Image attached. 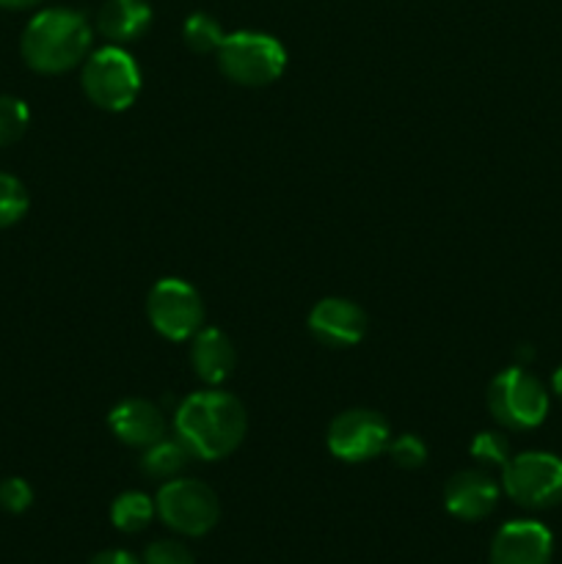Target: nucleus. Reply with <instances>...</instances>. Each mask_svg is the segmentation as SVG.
<instances>
[{"label":"nucleus","instance_id":"obj_8","mask_svg":"<svg viewBox=\"0 0 562 564\" xmlns=\"http://www.w3.org/2000/svg\"><path fill=\"white\" fill-rule=\"evenodd\" d=\"M147 317L169 341H191L204 328V301L182 279H160L147 295Z\"/></svg>","mask_w":562,"mask_h":564},{"label":"nucleus","instance_id":"obj_27","mask_svg":"<svg viewBox=\"0 0 562 564\" xmlns=\"http://www.w3.org/2000/svg\"><path fill=\"white\" fill-rule=\"evenodd\" d=\"M551 391H554V394L562 400V367L551 375Z\"/></svg>","mask_w":562,"mask_h":564},{"label":"nucleus","instance_id":"obj_22","mask_svg":"<svg viewBox=\"0 0 562 564\" xmlns=\"http://www.w3.org/2000/svg\"><path fill=\"white\" fill-rule=\"evenodd\" d=\"M386 452H389L391 460H395L400 468H406V471L422 468L424 463H428V446H424V441L413 433L397 435Z\"/></svg>","mask_w":562,"mask_h":564},{"label":"nucleus","instance_id":"obj_6","mask_svg":"<svg viewBox=\"0 0 562 564\" xmlns=\"http://www.w3.org/2000/svg\"><path fill=\"white\" fill-rule=\"evenodd\" d=\"M488 411L501 427L534 430L549 416V391L523 367H510L488 386Z\"/></svg>","mask_w":562,"mask_h":564},{"label":"nucleus","instance_id":"obj_26","mask_svg":"<svg viewBox=\"0 0 562 564\" xmlns=\"http://www.w3.org/2000/svg\"><path fill=\"white\" fill-rule=\"evenodd\" d=\"M42 0H0V9L6 11H25V9H33V6H39Z\"/></svg>","mask_w":562,"mask_h":564},{"label":"nucleus","instance_id":"obj_15","mask_svg":"<svg viewBox=\"0 0 562 564\" xmlns=\"http://www.w3.org/2000/svg\"><path fill=\"white\" fill-rule=\"evenodd\" d=\"M152 25V6L147 0H105L97 11V31L110 44L138 42Z\"/></svg>","mask_w":562,"mask_h":564},{"label":"nucleus","instance_id":"obj_20","mask_svg":"<svg viewBox=\"0 0 562 564\" xmlns=\"http://www.w3.org/2000/svg\"><path fill=\"white\" fill-rule=\"evenodd\" d=\"M31 124V110L20 97L0 94V147H11L25 135Z\"/></svg>","mask_w":562,"mask_h":564},{"label":"nucleus","instance_id":"obj_2","mask_svg":"<svg viewBox=\"0 0 562 564\" xmlns=\"http://www.w3.org/2000/svg\"><path fill=\"white\" fill-rule=\"evenodd\" d=\"M91 42L94 28L86 14L55 6L28 20L20 39V53L22 61L39 75H61L88 58Z\"/></svg>","mask_w":562,"mask_h":564},{"label":"nucleus","instance_id":"obj_5","mask_svg":"<svg viewBox=\"0 0 562 564\" xmlns=\"http://www.w3.org/2000/svg\"><path fill=\"white\" fill-rule=\"evenodd\" d=\"M158 518L182 538H204L220 518V501L207 482L193 477H174L160 485L154 496Z\"/></svg>","mask_w":562,"mask_h":564},{"label":"nucleus","instance_id":"obj_11","mask_svg":"<svg viewBox=\"0 0 562 564\" xmlns=\"http://www.w3.org/2000/svg\"><path fill=\"white\" fill-rule=\"evenodd\" d=\"M554 538L540 521H507L490 540V564H551Z\"/></svg>","mask_w":562,"mask_h":564},{"label":"nucleus","instance_id":"obj_21","mask_svg":"<svg viewBox=\"0 0 562 564\" xmlns=\"http://www.w3.org/2000/svg\"><path fill=\"white\" fill-rule=\"evenodd\" d=\"M468 455H472L483 468H505L512 457L510 441L501 433L485 430V433L474 435L472 446H468Z\"/></svg>","mask_w":562,"mask_h":564},{"label":"nucleus","instance_id":"obj_23","mask_svg":"<svg viewBox=\"0 0 562 564\" xmlns=\"http://www.w3.org/2000/svg\"><path fill=\"white\" fill-rule=\"evenodd\" d=\"M143 564H196L193 560V551L187 549L182 540H154V543L147 545L143 551Z\"/></svg>","mask_w":562,"mask_h":564},{"label":"nucleus","instance_id":"obj_25","mask_svg":"<svg viewBox=\"0 0 562 564\" xmlns=\"http://www.w3.org/2000/svg\"><path fill=\"white\" fill-rule=\"evenodd\" d=\"M88 564H143L138 556H132L130 551H121V549H110V551H99L97 556H91Z\"/></svg>","mask_w":562,"mask_h":564},{"label":"nucleus","instance_id":"obj_16","mask_svg":"<svg viewBox=\"0 0 562 564\" xmlns=\"http://www.w3.org/2000/svg\"><path fill=\"white\" fill-rule=\"evenodd\" d=\"M191 449L180 438H160L158 444L147 446L141 455V471L152 479L182 477L185 466L191 463Z\"/></svg>","mask_w":562,"mask_h":564},{"label":"nucleus","instance_id":"obj_18","mask_svg":"<svg viewBox=\"0 0 562 564\" xmlns=\"http://www.w3.org/2000/svg\"><path fill=\"white\" fill-rule=\"evenodd\" d=\"M224 28L215 20L213 14H204V11H196L185 20L182 25V39H185V47L193 50L198 55L218 53L220 42H224Z\"/></svg>","mask_w":562,"mask_h":564},{"label":"nucleus","instance_id":"obj_7","mask_svg":"<svg viewBox=\"0 0 562 564\" xmlns=\"http://www.w3.org/2000/svg\"><path fill=\"white\" fill-rule=\"evenodd\" d=\"M501 490L523 510H549L562 501V457L523 452L501 468Z\"/></svg>","mask_w":562,"mask_h":564},{"label":"nucleus","instance_id":"obj_4","mask_svg":"<svg viewBox=\"0 0 562 564\" xmlns=\"http://www.w3.org/2000/svg\"><path fill=\"white\" fill-rule=\"evenodd\" d=\"M218 66L237 86H268L284 75L287 50L270 33L237 31L226 33L218 47Z\"/></svg>","mask_w":562,"mask_h":564},{"label":"nucleus","instance_id":"obj_12","mask_svg":"<svg viewBox=\"0 0 562 564\" xmlns=\"http://www.w3.org/2000/svg\"><path fill=\"white\" fill-rule=\"evenodd\" d=\"M499 482L483 468H466L446 479L444 505L461 521H483L499 505Z\"/></svg>","mask_w":562,"mask_h":564},{"label":"nucleus","instance_id":"obj_14","mask_svg":"<svg viewBox=\"0 0 562 564\" xmlns=\"http://www.w3.org/2000/svg\"><path fill=\"white\" fill-rule=\"evenodd\" d=\"M191 364L207 386L226 383L237 364L235 345L220 328H202L191 339Z\"/></svg>","mask_w":562,"mask_h":564},{"label":"nucleus","instance_id":"obj_19","mask_svg":"<svg viewBox=\"0 0 562 564\" xmlns=\"http://www.w3.org/2000/svg\"><path fill=\"white\" fill-rule=\"evenodd\" d=\"M28 207H31V198H28L25 185L17 176L0 171V229L20 224Z\"/></svg>","mask_w":562,"mask_h":564},{"label":"nucleus","instance_id":"obj_13","mask_svg":"<svg viewBox=\"0 0 562 564\" xmlns=\"http://www.w3.org/2000/svg\"><path fill=\"white\" fill-rule=\"evenodd\" d=\"M108 427L121 444L132 446V449H147V446L165 438L169 424H165V413L160 411V405L132 397V400H121L108 413Z\"/></svg>","mask_w":562,"mask_h":564},{"label":"nucleus","instance_id":"obj_17","mask_svg":"<svg viewBox=\"0 0 562 564\" xmlns=\"http://www.w3.org/2000/svg\"><path fill=\"white\" fill-rule=\"evenodd\" d=\"M154 516H158L154 499H149L141 490H125V494L116 496L114 505H110V523L125 534L143 532V529L152 523Z\"/></svg>","mask_w":562,"mask_h":564},{"label":"nucleus","instance_id":"obj_3","mask_svg":"<svg viewBox=\"0 0 562 564\" xmlns=\"http://www.w3.org/2000/svg\"><path fill=\"white\" fill-rule=\"evenodd\" d=\"M80 86L88 102L108 113H119L130 108L141 94V69L127 50L108 44L88 53V58L83 61Z\"/></svg>","mask_w":562,"mask_h":564},{"label":"nucleus","instance_id":"obj_24","mask_svg":"<svg viewBox=\"0 0 562 564\" xmlns=\"http://www.w3.org/2000/svg\"><path fill=\"white\" fill-rule=\"evenodd\" d=\"M33 505V488L22 477H9L0 482V507L11 516H20Z\"/></svg>","mask_w":562,"mask_h":564},{"label":"nucleus","instance_id":"obj_1","mask_svg":"<svg viewBox=\"0 0 562 564\" xmlns=\"http://www.w3.org/2000/svg\"><path fill=\"white\" fill-rule=\"evenodd\" d=\"M248 416L242 402L218 386L193 391L176 405L174 435L198 460H224L242 444Z\"/></svg>","mask_w":562,"mask_h":564},{"label":"nucleus","instance_id":"obj_9","mask_svg":"<svg viewBox=\"0 0 562 564\" xmlns=\"http://www.w3.org/2000/svg\"><path fill=\"white\" fill-rule=\"evenodd\" d=\"M325 444L336 460L367 463L389 449L391 427L378 411L350 408V411H342L331 419Z\"/></svg>","mask_w":562,"mask_h":564},{"label":"nucleus","instance_id":"obj_10","mask_svg":"<svg viewBox=\"0 0 562 564\" xmlns=\"http://www.w3.org/2000/svg\"><path fill=\"white\" fill-rule=\"evenodd\" d=\"M367 314L347 297H323L309 312V330L325 347H356L367 336Z\"/></svg>","mask_w":562,"mask_h":564}]
</instances>
